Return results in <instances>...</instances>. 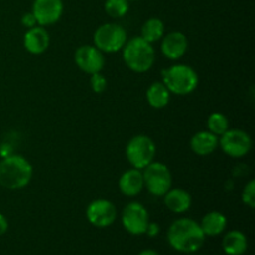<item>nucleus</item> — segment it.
Segmentation results:
<instances>
[{
  "label": "nucleus",
  "mask_w": 255,
  "mask_h": 255,
  "mask_svg": "<svg viewBox=\"0 0 255 255\" xmlns=\"http://www.w3.org/2000/svg\"><path fill=\"white\" fill-rule=\"evenodd\" d=\"M117 209L109 199H95L87 206L86 218L96 228H107L116 221Z\"/></svg>",
  "instance_id": "10"
},
{
  "label": "nucleus",
  "mask_w": 255,
  "mask_h": 255,
  "mask_svg": "<svg viewBox=\"0 0 255 255\" xmlns=\"http://www.w3.org/2000/svg\"><path fill=\"white\" fill-rule=\"evenodd\" d=\"M144 187L154 197H163L172 188V173L162 162H152L142 169Z\"/></svg>",
  "instance_id": "7"
},
{
  "label": "nucleus",
  "mask_w": 255,
  "mask_h": 255,
  "mask_svg": "<svg viewBox=\"0 0 255 255\" xmlns=\"http://www.w3.org/2000/svg\"><path fill=\"white\" fill-rule=\"evenodd\" d=\"M161 51L167 59L178 60L184 56L188 49V40L181 31H173L162 37Z\"/></svg>",
  "instance_id": "13"
},
{
  "label": "nucleus",
  "mask_w": 255,
  "mask_h": 255,
  "mask_svg": "<svg viewBox=\"0 0 255 255\" xmlns=\"http://www.w3.org/2000/svg\"><path fill=\"white\" fill-rule=\"evenodd\" d=\"M227 223H228V221H227V217L223 213L218 211H213L207 213L202 218L199 226H201L206 237H217L221 236L226 231Z\"/></svg>",
  "instance_id": "18"
},
{
  "label": "nucleus",
  "mask_w": 255,
  "mask_h": 255,
  "mask_svg": "<svg viewBox=\"0 0 255 255\" xmlns=\"http://www.w3.org/2000/svg\"><path fill=\"white\" fill-rule=\"evenodd\" d=\"M10 154H12L11 146L7 143H2L1 146H0V156H1L2 158H5V157L10 156Z\"/></svg>",
  "instance_id": "29"
},
{
  "label": "nucleus",
  "mask_w": 255,
  "mask_h": 255,
  "mask_svg": "<svg viewBox=\"0 0 255 255\" xmlns=\"http://www.w3.org/2000/svg\"><path fill=\"white\" fill-rule=\"evenodd\" d=\"M242 201L246 206H248L249 208H254L255 207V181L251 179L248 183L246 184V187L243 188L242 192Z\"/></svg>",
  "instance_id": "24"
},
{
  "label": "nucleus",
  "mask_w": 255,
  "mask_h": 255,
  "mask_svg": "<svg viewBox=\"0 0 255 255\" xmlns=\"http://www.w3.org/2000/svg\"><path fill=\"white\" fill-rule=\"evenodd\" d=\"M75 62L81 71L92 75L102 71L105 57L95 45H82L75 52Z\"/></svg>",
  "instance_id": "11"
},
{
  "label": "nucleus",
  "mask_w": 255,
  "mask_h": 255,
  "mask_svg": "<svg viewBox=\"0 0 255 255\" xmlns=\"http://www.w3.org/2000/svg\"><path fill=\"white\" fill-rule=\"evenodd\" d=\"M121 221L126 232L132 236H142L149 223L148 211L139 202H131L122 211Z\"/></svg>",
  "instance_id": "9"
},
{
  "label": "nucleus",
  "mask_w": 255,
  "mask_h": 255,
  "mask_svg": "<svg viewBox=\"0 0 255 255\" xmlns=\"http://www.w3.org/2000/svg\"><path fill=\"white\" fill-rule=\"evenodd\" d=\"M147 102L151 107L161 110L168 105L171 99V92L168 91L163 82H153L146 91Z\"/></svg>",
  "instance_id": "20"
},
{
  "label": "nucleus",
  "mask_w": 255,
  "mask_h": 255,
  "mask_svg": "<svg viewBox=\"0 0 255 255\" xmlns=\"http://www.w3.org/2000/svg\"><path fill=\"white\" fill-rule=\"evenodd\" d=\"M162 82L171 94L184 96L197 89L199 77L189 65L177 64L162 71Z\"/></svg>",
  "instance_id": "4"
},
{
  "label": "nucleus",
  "mask_w": 255,
  "mask_h": 255,
  "mask_svg": "<svg viewBox=\"0 0 255 255\" xmlns=\"http://www.w3.org/2000/svg\"><path fill=\"white\" fill-rule=\"evenodd\" d=\"M167 241L174 251L192 254L203 247L206 236L198 222L191 218H179L169 226Z\"/></svg>",
  "instance_id": "1"
},
{
  "label": "nucleus",
  "mask_w": 255,
  "mask_h": 255,
  "mask_svg": "<svg viewBox=\"0 0 255 255\" xmlns=\"http://www.w3.org/2000/svg\"><path fill=\"white\" fill-rule=\"evenodd\" d=\"M50 45V35L44 26H36L27 29L24 35V47L32 55H41Z\"/></svg>",
  "instance_id": "14"
},
{
  "label": "nucleus",
  "mask_w": 255,
  "mask_h": 255,
  "mask_svg": "<svg viewBox=\"0 0 255 255\" xmlns=\"http://www.w3.org/2000/svg\"><path fill=\"white\" fill-rule=\"evenodd\" d=\"M129 10V0H106L105 11L110 17L120 19L124 17Z\"/></svg>",
  "instance_id": "23"
},
{
  "label": "nucleus",
  "mask_w": 255,
  "mask_h": 255,
  "mask_svg": "<svg viewBox=\"0 0 255 255\" xmlns=\"http://www.w3.org/2000/svg\"><path fill=\"white\" fill-rule=\"evenodd\" d=\"M137 255H159L158 252L153 251V249H144V251L139 252Z\"/></svg>",
  "instance_id": "30"
},
{
  "label": "nucleus",
  "mask_w": 255,
  "mask_h": 255,
  "mask_svg": "<svg viewBox=\"0 0 255 255\" xmlns=\"http://www.w3.org/2000/svg\"><path fill=\"white\" fill-rule=\"evenodd\" d=\"M222 248L227 255H243L248 249V238L243 232L231 231L223 237Z\"/></svg>",
  "instance_id": "19"
},
{
  "label": "nucleus",
  "mask_w": 255,
  "mask_h": 255,
  "mask_svg": "<svg viewBox=\"0 0 255 255\" xmlns=\"http://www.w3.org/2000/svg\"><path fill=\"white\" fill-rule=\"evenodd\" d=\"M191 149L198 156H209L218 147V136L209 131H201L193 134L189 141Z\"/></svg>",
  "instance_id": "17"
},
{
  "label": "nucleus",
  "mask_w": 255,
  "mask_h": 255,
  "mask_svg": "<svg viewBox=\"0 0 255 255\" xmlns=\"http://www.w3.org/2000/svg\"><path fill=\"white\" fill-rule=\"evenodd\" d=\"M208 131L216 136H222L227 129H229V121L227 116L222 112H213L207 120Z\"/></svg>",
  "instance_id": "22"
},
{
  "label": "nucleus",
  "mask_w": 255,
  "mask_h": 255,
  "mask_svg": "<svg viewBox=\"0 0 255 255\" xmlns=\"http://www.w3.org/2000/svg\"><path fill=\"white\" fill-rule=\"evenodd\" d=\"M9 229V222L4 214L0 213V236H4Z\"/></svg>",
  "instance_id": "28"
},
{
  "label": "nucleus",
  "mask_w": 255,
  "mask_h": 255,
  "mask_svg": "<svg viewBox=\"0 0 255 255\" xmlns=\"http://www.w3.org/2000/svg\"><path fill=\"white\" fill-rule=\"evenodd\" d=\"M156 157V144L151 137L137 134L132 137L126 146V158L133 168L142 169L152 163Z\"/></svg>",
  "instance_id": "5"
},
{
  "label": "nucleus",
  "mask_w": 255,
  "mask_h": 255,
  "mask_svg": "<svg viewBox=\"0 0 255 255\" xmlns=\"http://www.w3.org/2000/svg\"><path fill=\"white\" fill-rule=\"evenodd\" d=\"M127 32L116 22H107L96 29L94 34V44L100 51L112 54L122 50L127 42Z\"/></svg>",
  "instance_id": "6"
},
{
  "label": "nucleus",
  "mask_w": 255,
  "mask_h": 255,
  "mask_svg": "<svg viewBox=\"0 0 255 255\" xmlns=\"http://www.w3.org/2000/svg\"><path fill=\"white\" fill-rule=\"evenodd\" d=\"M31 12L40 26H49L59 21L64 12L62 0H34Z\"/></svg>",
  "instance_id": "12"
},
{
  "label": "nucleus",
  "mask_w": 255,
  "mask_h": 255,
  "mask_svg": "<svg viewBox=\"0 0 255 255\" xmlns=\"http://www.w3.org/2000/svg\"><path fill=\"white\" fill-rule=\"evenodd\" d=\"M119 188L126 197H134L144 188L143 174L139 169L132 168L125 172L119 181Z\"/></svg>",
  "instance_id": "15"
},
{
  "label": "nucleus",
  "mask_w": 255,
  "mask_h": 255,
  "mask_svg": "<svg viewBox=\"0 0 255 255\" xmlns=\"http://www.w3.org/2000/svg\"><path fill=\"white\" fill-rule=\"evenodd\" d=\"M90 85H91L92 91L96 92V94H102L107 87V80L101 72H96V74L91 75Z\"/></svg>",
  "instance_id": "25"
},
{
  "label": "nucleus",
  "mask_w": 255,
  "mask_h": 255,
  "mask_svg": "<svg viewBox=\"0 0 255 255\" xmlns=\"http://www.w3.org/2000/svg\"><path fill=\"white\" fill-rule=\"evenodd\" d=\"M122 54L127 67L138 74L151 70L156 60V52L152 44L147 42L141 36L127 40L122 47Z\"/></svg>",
  "instance_id": "3"
},
{
  "label": "nucleus",
  "mask_w": 255,
  "mask_h": 255,
  "mask_svg": "<svg viewBox=\"0 0 255 255\" xmlns=\"http://www.w3.org/2000/svg\"><path fill=\"white\" fill-rule=\"evenodd\" d=\"M218 139L222 151L232 158H242L251 152L253 141L246 131L239 128L227 129Z\"/></svg>",
  "instance_id": "8"
},
{
  "label": "nucleus",
  "mask_w": 255,
  "mask_h": 255,
  "mask_svg": "<svg viewBox=\"0 0 255 255\" xmlns=\"http://www.w3.org/2000/svg\"><path fill=\"white\" fill-rule=\"evenodd\" d=\"M32 166L25 157L10 154L0 161V186L6 189H22L32 178Z\"/></svg>",
  "instance_id": "2"
},
{
  "label": "nucleus",
  "mask_w": 255,
  "mask_h": 255,
  "mask_svg": "<svg viewBox=\"0 0 255 255\" xmlns=\"http://www.w3.org/2000/svg\"><path fill=\"white\" fill-rule=\"evenodd\" d=\"M159 226L157 223H152V222H149L148 226H147V229H146V233L148 237H151V238H154V237H157L159 234Z\"/></svg>",
  "instance_id": "27"
},
{
  "label": "nucleus",
  "mask_w": 255,
  "mask_h": 255,
  "mask_svg": "<svg viewBox=\"0 0 255 255\" xmlns=\"http://www.w3.org/2000/svg\"><path fill=\"white\" fill-rule=\"evenodd\" d=\"M21 24L24 25L25 27H27V29H31V27L36 26L37 22H36V19H35V16L32 12H26V14L22 15Z\"/></svg>",
  "instance_id": "26"
},
{
  "label": "nucleus",
  "mask_w": 255,
  "mask_h": 255,
  "mask_svg": "<svg viewBox=\"0 0 255 255\" xmlns=\"http://www.w3.org/2000/svg\"><path fill=\"white\" fill-rule=\"evenodd\" d=\"M164 36V24L158 17H151L147 20L141 29V37L149 44L159 41Z\"/></svg>",
  "instance_id": "21"
},
{
  "label": "nucleus",
  "mask_w": 255,
  "mask_h": 255,
  "mask_svg": "<svg viewBox=\"0 0 255 255\" xmlns=\"http://www.w3.org/2000/svg\"><path fill=\"white\" fill-rule=\"evenodd\" d=\"M164 204L171 212L177 214L184 213L192 206V197L186 189L171 188L163 196Z\"/></svg>",
  "instance_id": "16"
}]
</instances>
